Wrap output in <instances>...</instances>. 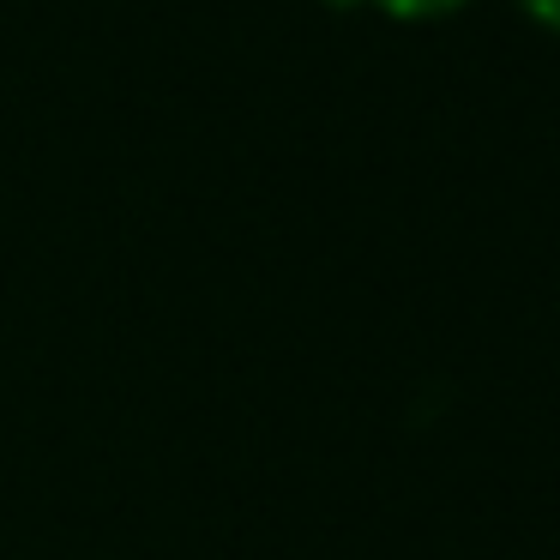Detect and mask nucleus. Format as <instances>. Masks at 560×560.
Listing matches in <instances>:
<instances>
[{"mask_svg":"<svg viewBox=\"0 0 560 560\" xmlns=\"http://www.w3.org/2000/svg\"><path fill=\"white\" fill-rule=\"evenodd\" d=\"M380 13H392V19H446V13H458V7H470V0H374Z\"/></svg>","mask_w":560,"mask_h":560,"instance_id":"1","label":"nucleus"},{"mask_svg":"<svg viewBox=\"0 0 560 560\" xmlns=\"http://www.w3.org/2000/svg\"><path fill=\"white\" fill-rule=\"evenodd\" d=\"M518 7H524V19H536L542 31L560 37V0H518Z\"/></svg>","mask_w":560,"mask_h":560,"instance_id":"2","label":"nucleus"}]
</instances>
